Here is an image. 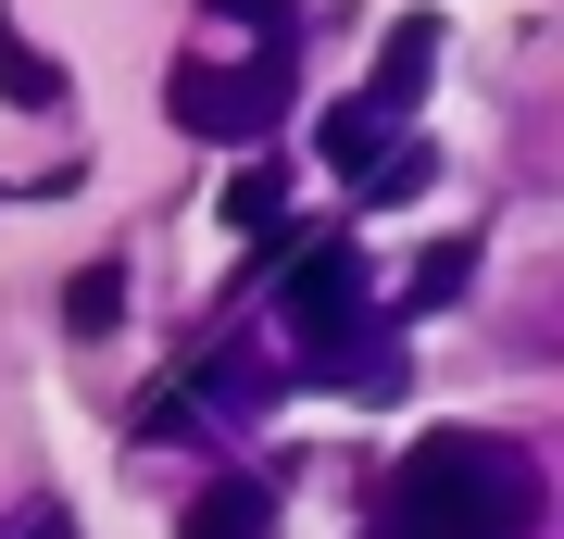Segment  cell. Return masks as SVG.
Segmentation results:
<instances>
[{"mask_svg": "<svg viewBox=\"0 0 564 539\" xmlns=\"http://www.w3.org/2000/svg\"><path fill=\"white\" fill-rule=\"evenodd\" d=\"M540 527V452L489 427H426L377 489V539H527Z\"/></svg>", "mask_w": 564, "mask_h": 539, "instance_id": "obj_1", "label": "cell"}, {"mask_svg": "<svg viewBox=\"0 0 564 539\" xmlns=\"http://www.w3.org/2000/svg\"><path fill=\"white\" fill-rule=\"evenodd\" d=\"M163 114H176L188 139H226V151L276 139V114H289V51H263V63H176V76H163Z\"/></svg>", "mask_w": 564, "mask_h": 539, "instance_id": "obj_2", "label": "cell"}, {"mask_svg": "<svg viewBox=\"0 0 564 539\" xmlns=\"http://www.w3.org/2000/svg\"><path fill=\"white\" fill-rule=\"evenodd\" d=\"M276 277H289L276 314H289V339H302V364L339 352L351 326H364V277H351V239H339V226H302V239L276 251Z\"/></svg>", "mask_w": 564, "mask_h": 539, "instance_id": "obj_3", "label": "cell"}, {"mask_svg": "<svg viewBox=\"0 0 564 539\" xmlns=\"http://www.w3.org/2000/svg\"><path fill=\"white\" fill-rule=\"evenodd\" d=\"M426 76H440V13H402V25H389V39H377V76H364V114L414 126Z\"/></svg>", "mask_w": 564, "mask_h": 539, "instance_id": "obj_4", "label": "cell"}, {"mask_svg": "<svg viewBox=\"0 0 564 539\" xmlns=\"http://www.w3.org/2000/svg\"><path fill=\"white\" fill-rule=\"evenodd\" d=\"M314 377L339 401H402V339H389V326H351L339 352H314Z\"/></svg>", "mask_w": 564, "mask_h": 539, "instance_id": "obj_5", "label": "cell"}, {"mask_svg": "<svg viewBox=\"0 0 564 539\" xmlns=\"http://www.w3.org/2000/svg\"><path fill=\"white\" fill-rule=\"evenodd\" d=\"M176 539H276V489H263V477H214L176 515Z\"/></svg>", "mask_w": 564, "mask_h": 539, "instance_id": "obj_6", "label": "cell"}, {"mask_svg": "<svg viewBox=\"0 0 564 539\" xmlns=\"http://www.w3.org/2000/svg\"><path fill=\"white\" fill-rule=\"evenodd\" d=\"M63 88H76V76H63V63L0 13V100H13V114H63Z\"/></svg>", "mask_w": 564, "mask_h": 539, "instance_id": "obj_7", "label": "cell"}, {"mask_svg": "<svg viewBox=\"0 0 564 539\" xmlns=\"http://www.w3.org/2000/svg\"><path fill=\"white\" fill-rule=\"evenodd\" d=\"M389 151H402V126H389V114H364V100H339V114H326V163H339V176L364 188V176H377V163Z\"/></svg>", "mask_w": 564, "mask_h": 539, "instance_id": "obj_8", "label": "cell"}, {"mask_svg": "<svg viewBox=\"0 0 564 539\" xmlns=\"http://www.w3.org/2000/svg\"><path fill=\"white\" fill-rule=\"evenodd\" d=\"M464 289H477V251H464V239H440V251H414L402 314H440V301H464Z\"/></svg>", "mask_w": 564, "mask_h": 539, "instance_id": "obj_9", "label": "cell"}, {"mask_svg": "<svg viewBox=\"0 0 564 539\" xmlns=\"http://www.w3.org/2000/svg\"><path fill=\"white\" fill-rule=\"evenodd\" d=\"M63 326H76V339H113L126 326V263H88V277L63 289Z\"/></svg>", "mask_w": 564, "mask_h": 539, "instance_id": "obj_10", "label": "cell"}, {"mask_svg": "<svg viewBox=\"0 0 564 539\" xmlns=\"http://www.w3.org/2000/svg\"><path fill=\"white\" fill-rule=\"evenodd\" d=\"M289 214V163L263 151V163H239V176H226V226H276Z\"/></svg>", "mask_w": 564, "mask_h": 539, "instance_id": "obj_11", "label": "cell"}, {"mask_svg": "<svg viewBox=\"0 0 564 539\" xmlns=\"http://www.w3.org/2000/svg\"><path fill=\"white\" fill-rule=\"evenodd\" d=\"M426 188H440V151H426V139H402L377 176H364V201H377V214H389V201H426Z\"/></svg>", "mask_w": 564, "mask_h": 539, "instance_id": "obj_12", "label": "cell"}, {"mask_svg": "<svg viewBox=\"0 0 564 539\" xmlns=\"http://www.w3.org/2000/svg\"><path fill=\"white\" fill-rule=\"evenodd\" d=\"M214 13H239V25H263V39H276V51H289V25H302V13H289V0H214Z\"/></svg>", "mask_w": 564, "mask_h": 539, "instance_id": "obj_13", "label": "cell"}, {"mask_svg": "<svg viewBox=\"0 0 564 539\" xmlns=\"http://www.w3.org/2000/svg\"><path fill=\"white\" fill-rule=\"evenodd\" d=\"M13 539H76V527H63V515H25V527H13Z\"/></svg>", "mask_w": 564, "mask_h": 539, "instance_id": "obj_14", "label": "cell"}]
</instances>
